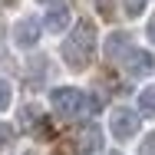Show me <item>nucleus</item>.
Listing matches in <instances>:
<instances>
[{
  "label": "nucleus",
  "instance_id": "obj_9",
  "mask_svg": "<svg viewBox=\"0 0 155 155\" xmlns=\"http://www.w3.org/2000/svg\"><path fill=\"white\" fill-rule=\"evenodd\" d=\"M139 112L142 116H155V86H145L139 93Z\"/></svg>",
  "mask_w": 155,
  "mask_h": 155
},
{
  "label": "nucleus",
  "instance_id": "obj_1",
  "mask_svg": "<svg viewBox=\"0 0 155 155\" xmlns=\"http://www.w3.org/2000/svg\"><path fill=\"white\" fill-rule=\"evenodd\" d=\"M96 56V23L93 20H79L73 33L63 40V63L69 69H86Z\"/></svg>",
  "mask_w": 155,
  "mask_h": 155
},
{
  "label": "nucleus",
  "instance_id": "obj_11",
  "mask_svg": "<svg viewBox=\"0 0 155 155\" xmlns=\"http://www.w3.org/2000/svg\"><path fill=\"white\" fill-rule=\"evenodd\" d=\"M10 102H13V86H10L7 79H0V112L10 109Z\"/></svg>",
  "mask_w": 155,
  "mask_h": 155
},
{
  "label": "nucleus",
  "instance_id": "obj_13",
  "mask_svg": "<svg viewBox=\"0 0 155 155\" xmlns=\"http://www.w3.org/2000/svg\"><path fill=\"white\" fill-rule=\"evenodd\" d=\"M142 155H155V132H149L142 139Z\"/></svg>",
  "mask_w": 155,
  "mask_h": 155
},
{
  "label": "nucleus",
  "instance_id": "obj_15",
  "mask_svg": "<svg viewBox=\"0 0 155 155\" xmlns=\"http://www.w3.org/2000/svg\"><path fill=\"white\" fill-rule=\"evenodd\" d=\"M40 3H50V7H53V0H40Z\"/></svg>",
  "mask_w": 155,
  "mask_h": 155
},
{
  "label": "nucleus",
  "instance_id": "obj_3",
  "mask_svg": "<svg viewBox=\"0 0 155 155\" xmlns=\"http://www.w3.org/2000/svg\"><path fill=\"white\" fill-rule=\"evenodd\" d=\"M142 125V112L139 109H129V106H116L109 112V132L119 139V142H129Z\"/></svg>",
  "mask_w": 155,
  "mask_h": 155
},
{
  "label": "nucleus",
  "instance_id": "obj_12",
  "mask_svg": "<svg viewBox=\"0 0 155 155\" xmlns=\"http://www.w3.org/2000/svg\"><path fill=\"white\" fill-rule=\"evenodd\" d=\"M10 142H13V129H10L7 122H0V149H7Z\"/></svg>",
  "mask_w": 155,
  "mask_h": 155
},
{
  "label": "nucleus",
  "instance_id": "obj_2",
  "mask_svg": "<svg viewBox=\"0 0 155 155\" xmlns=\"http://www.w3.org/2000/svg\"><path fill=\"white\" fill-rule=\"evenodd\" d=\"M50 106L60 119H79L86 112V93L76 86H56L50 89Z\"/></svg>",
  "mask_w": 155,
  "mask_h": 155
},
{
  "label": "nucleus",
  "instance_id": "obj_7",
  "mask_svg": "<svg viewBox=\"0 0 155 155\" xmlns=\"http://www.w3.org/2000/svg\"><path fill=\"white\" fill-rule=\"evenodd\" d=\"M69 20H73V13H69V7L66 3H53L50 10H46V17H43V27L50 33H63L69 27Z\"/></svg>",
  "mask_w": 155,
  "mask_h": 155
},
{
  "label": "nucleus",
  "instance_id": "obj_10",
  "mask_svg": "<svg viewBox=\"0 0 155 155\" xmlns=\"http://www.w3.org/2000/svg\"><path fill=\"white\" fill-rule=\"evenodd\" d=\"M145 7H149V0H122V13L129 17V20L142 17V13H145Z\"/></svg>",
  "mask_w": 155,
  "mask_h": 155
},
{
  "label": "nucleus",
  "instance_id": "obj_5",
  "mask_svg": "<svg viewBox=\"0 0 155 155\" xmlns=\"http://www.w3.org/2000/svg\"><path fill=\"white\" fill-rule=\"evenodd\" d=\"M122 69H125V76H135V79H139V76H149L155 69V60H152L149 50H135V46H132L122 56Z\"/></svg>",
  "mask_w": 155,
  "mask_h": 155
},
{
  "label": "nucleus",
  "instance_id": "obj_6",
  "mask_svg": "<svg viewBox=\"0 0 155 155\" xmlns=\"http://www.w3.org/2000/svg\"><path fill=\"white\" fill-rule=\"evenodd\" d=\"M73 149H76V155H93L102 149V129L96 122H86L79 132H76V139H73Z\"/></svg>",
  "mask_w": 155,
  "mask_h": 155
},
{
  "label": "nucleus",
  "instance_id": "obj_8",
  "mask_svg": "<svg viewBox=\"0 0 155 155\" xmlns=\"http://www.w3.org/2000/svg\"><path fill=\"white\" fill-rule=\"evenodd\" d=\"M129 50H132V46H129V36H125V33H112V36L106 40V56H109V60H122Z\"/></svg>",
  "mask_w": 155,
  "mask_h": 155
},
{
  "label": "nucleus",
  "instance_id": "obj_4",
  "mask_svg": "<svg viewBox=\"0 0 155 155\" xmlns=\"http://www.w3.org/2000/svg\"><path fill=\"white\" fill-rule=\"evenodd\" d=\"M40 36H43V23L36 17H23L13 23V46L17 50H33L40 43Z\"/></svg>",
  "mask_w": 155,
  "mask_h": 155
},
{
  "label": "nucleus",
  "instance_id": "obj_14",
  "mask_svg": "<svg viewBox=\"0 0 155 155\" xmlns=\"http://www.w3.org/2000/svg\"><path fill=\"white\" fill-rule=\"evenodd\" d=\"M145 36H149V43H155V13L149 17V27H145Z\"/></svg>",
  "mask_w": 155,
  "mask_h": 155
}]
</instances>
